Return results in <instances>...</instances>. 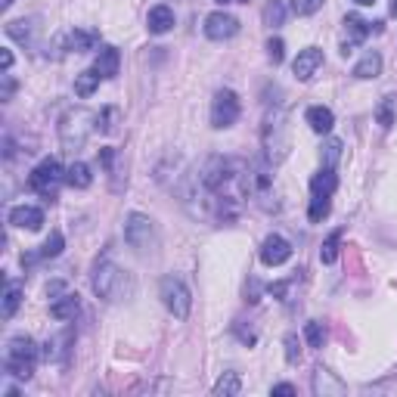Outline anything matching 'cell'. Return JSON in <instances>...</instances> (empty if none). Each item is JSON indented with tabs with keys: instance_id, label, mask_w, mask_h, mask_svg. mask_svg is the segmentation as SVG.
Instances as JSON below:
<instances>
[{
	"instance_id": "obj_45",
	"label": "cell",
	"mask_w": 397,
	"mask_h": 397,
	"mask_svg": "<svg viewBox=\"0 0 397 397\" xmlns=\"http://www.w3.org/2000/svg\"><path fill=\"white\" fill-rule=\"evenodd\" d=\"M354 4H360V6H372L375 0H354Z\"/></svg>"
},
{
	"instance_id": "obj_16",
	"label": "cell",
	"mask_w": 397,
	"mask_h": 397,
	"mask_svg": "<svg viewBox=\"0 0 397 397\" xmlns=\"http://www.w3.org/2000/svg\"><path fill=\"white\" fill-rule=\"evenodd\" d=\"M146 28H149V34H168L171 28H174V10L165 4L153 6L146 16Z\"/></svg>"
},
{
	"instance_id": "obj_11",
	"label": "cell",
	"mask_w": 397,
	"mask_h": 397,
	"mask_svg": "<svg viewBox=\"0 0 397 397\" xmlns=\"http://www.w3.org/2000/svg\"><path fill=\"white\" fill-rule=\"evenodd\" d=\"M320 69H323V50L320 47L301 50V53L295 56V62H292V71H295L298 81H310V78H314Z\"/></svg>"
},
{
	"instance_id": "obj_13",
	"label": "cell",
	"mask_w": 397,
	"mask_h": 397,
	"mask_svg": "<svg viewBox=\"0 0 397 397\" xmlns=\"http://www.w3.org/2000/svg\"><path fill=\"white\" fill-rule=\"evenodd\" d=\"M71 344H75V329L69 326V329H62L60 335H53L44 344V360H47V363H66Z\"/></svg>"
},
{
	"instance_id": "obj_17",
	"label": "cell",
	"mask_w": 397,
	"mask_h": 397,
	"mask_svg": "<svg viewBox=\"0 0 397 397\" xmlns=\"http://www.w3.org/2000/svg\"><path fill=\"white\" fill-rule=\"evenodd\" d=\"M344 32H348V44H363L372 32H382V28L379 22H366V19L351 13V16H344Z\"/></svg>"
},
{
	"instance_id": "obj_47",
	"label": "cell",
	"mask_w": 397,
	"mask_h": 397,
	"mask_svg": "<svg viewBox=\"0 0 397 397\" xmlns=\"http://www.w3.org/2000/svg\"><path fill=\"white\" fill-rule=\"evenodd\" d=\"M218 4H236V0H218Z\"/></svg>"
},
{
	"instance_id": "obj_43",
	"label": "cell",
	"mask_w": 397,
	"mask_h": 397,
	"mask_svg": "<svg viewBox=\"0 0 397 397\" xmlns=\"http://www.w3.org/2000/svg\"><path fill=\"white\" fill-rule=\"evenodd\" d=\"M13 90H16V84H13V78L4 71V99H10V97H13Z\"/></svg>"
},
{
	"instance_id": "obj_9",
	"label": "cell",
	"mask_w": 397,
	"mask_h": 397,
	"mask_svg": "<svg viewBox=\"0 0 397 397\" xmlns=\"http://www.w3.org/2000/svg\"><path fill=\"white\" fill-rule=\"evenodd\" d=\"M239 34V19L236 16H230V13H208L205 16V38H211V41H230V38H236Z\"/></svg>"
},
{
	"instance_id": "obj_48",
	"label": "cell",
	"mask_w": 397,
	"mask_h": 397,
	"mask_svg": "<svg viewBox=\"0 0 397 397\" xmlns=\"http://www.w3.org/2000/svg\"><path fill=\"white\" fill-rule=\"evenodd\" d=\"M236 4H249V0H236Z\"/></svg>"
},
{
	"instance_id": "obj_22",
	"label": "cell",
	"mask_w": 397,
	"mask_h": 397,
	"mask_svg": "<svg viewBox=\"0 0 397 397\" xmlns=\"http://www.w3.org/2000/svg\"><path fill=\"white\" fill-rule=\"evenodd\" d=\"M382 71V56L375 53V50H370V53H363V60L354 66V78L357 81H372V78H379Z\"/></svg>"
},
{
	"instance_id": "obj_46",
	"label": "cell",
	"mask_w": 397,
	"mask_h": 397,
	"mask_svg": "<svg viewBox=\"0 0 397 397\" xmlns=\"http://www.w3.org/2000/svg\"><path fill=\"white\" fill-rule=\"evenodd\" d=\"M388 10H391V16H397V0H391V6H388Z\"/></svg>"
},
{
	"instance_id": "obj_25",
	"label": "cell",
	"mask_w": 397,
	"mask_h": 397,
	"mask_svg": "<svg viewBox=\"0 0 397 397\" xmlns=\"http://www.w3.org/2000/svg\"><path fill=\"white\" fill-rule=\"evenodd\" d=\"M19 305H22V286L19 283H10L4 292V305H0V314H4V320H10V316H16Z\"/></svg>"
},
{
	"instance_id": "obj_32",
	"label": "cell",
	"mask_w": 397,
	"mask_h": 397,
	"mask_svg": "<svg viewBox=\"0 0 397 397\" xmlns=\"http://www.w3.org/2000/svg\"><path fill=\"white\" fill-rule=\"evenodd\" d=\"M329 208H332L329 196H314V199H310V208H307V221L310 223H320L329 214Z\"/></svg>"
},
{
	"instance_id": "obj_40",
	"label": "cell",
	"mask_w": 397,
	"mask_h": 397,
	"mask_svg": "<svg viewBox=\"0 0 397 397\" xmlns=\"http://www.w3.org/2000/svg\"><path fill=\"white\" fill-rule=\"evenodd\" d=\"M69 288H66V283H60V279H56V283H50L47 286V295H50V301H56L60 298V295H66Z\"/></svg>"
},
{
	"instance_id": "obj_28",
	"label": "cell",
	"mask_w": 397,
	"mask_h": 397,
	"mask_svg": "<svg viewBox=\"0 0 397 397\" xmlns=\"http://www.w3.org/2000/svg\"><path fill=\"white\" fill-rule=\"evenodd\" d=\"M118 121H121V112L115 109V106H106L103 112H97V131L99 134H115V127H118Z\"/></svg>"
},
{
	"instance_id": "obj_26",
	"label": "cell",
	"mask_w": 397,
	"mask_h": 397,
	"mask_svg": "<svg viewBox=\"0 0 397 397\" xmlns=\"http://www.w3.org/2000/svg\"><path fill=\"white\" fill-rule=\"evenodd\" d=\"M394 118H397V97H385L379 106H375V121H379L385 131H391Z\"/></svg>"
},
{
	"instance_id": "obj_6",
	"label": "cell",
	"mask_w": 397,
	"mask_h": 397,
	"mask_svg": "<svg viewBox=\"0 0 397 397\" xmlns=\"http://www.w3.org/2000/svg\"><path fill=\"white\" fill-rule=\"evenodd\" d=\"M125 242L131 245L134 251H140V255H146V251L155 249V223L146 218V214L134 211L127 214L125 221Z\"/></svg>"
},
{
	"instance_id": "obj_1",
	"label": "cell",
	"mask_w": 397,
	"mask_h": 397,
	"mask_svg": "<svg viewBox=\"0 0 397 397\" xmlns=\"http://www.w3.org/2000/svg\"><path fill=\"white\" fill-rule=\"evenodd\" d=\"M261 146H264V158L270 165H279L292 149V140H288V115L283 106H273L264 115L261 125Z\"/></svg>"
},
{
	"instance_id": "obj_20",
	"label": "cell",
	"mask_w": 397,
	"mask_h": 397,
	"mask_svg": "<svg viewBox=\"0 0 397 397\" xmlns=\"http://www.w3.org/2000/svg\"><path fill=\"white\" fill-rule=\"evenodd\" d=\"M305 118L314 134H329L332 125H335V115H332V109H326V106H310Z\"/></svg>"
},
{
	"instance_id": "obj_42",
	"label": "cell",
	"mask_w": 397,
	"mask_h": 397,
	"mask_svg": "<svg viewBox=\"0 0 397 397\" xmlns=\"http://www.w3.org/2000/svg\"><path fill=\"white\" fill-rule=\"evenodd\" d=\"M10 66H13V53H10V50H0V69H4V71H10Z\"/></svg>"
},
{
	"instance_id": "obj_14",
	"label": "cell",
	"mask_w": 397,
	"mask_h": 397,
	"mask_svg": "<svg viewBox=\"0 0 397 397\" xmlns=\"http://www.w3.org/2000/svg\"><path fill=\"white\" fill-rule=\"evenodd\" d=\"M10 223L19 230H41L44 227V211L34 205H16L10 208Z\"/></svg>"
},
{
	"instance_id": "obj_19",
	"label": "cell",
	"mask_w": 397,
	"mask_h": 397,
	"mask_svg": "<svg viewBox=\"0 0 397 397\" xmlns=\"http://www.w3.org/2000/svg\"><path fill=\"white\" fill-rule=\"evenodd\" d=\"M118 66H121V53L115 47H99L97 50V62H93V69H97L103 78H115L118 75Z\"/></svg>"
},
{
	"instance_id": "obj_27",
	"label": "cell",
	"mask_w": 397,
	"mask_h": 397,
	"mask_svg": "<svg viewBox=\"0 0 397 397\" xmlns=\"http://www.w3.org/2000/svg\"><path fill=\"white\" fill-rule=\"evenodd\" d=\"M242 391V382H239V372H223L214 385V397H233Z\"/></svg>"
},
{
	"instance_id": "obj_15",
	"label": "cell",
	"mask_w": 397,
	"mask_h": 397,
	"mask_svg": "<svg viewBox=\"0 0 397 397\" xmlns=\"http://www.w3.org/2000/svg\"><path fill=\"white\" fill-rule=\"evenodd\" d=\"M62 41H66V50H71V53H90L99 44V34L93 28H71Z\"/></svg>"
},
{
	"instance_id": "obj_35",
	"label": "cell",
	"mask_w": 397,
	"mask_h": 397,
	"mask_svg": "<svg viewBox=\"0 0 397 397\" xmlns=\"http://www.w3.org/2000/svg\"><path fill=\"white\" fill-rule=\"evenodd\" d=\"M305 338L310 348H323V342H326V329H323V323H307L305 326Z\"/></svg>"
},
{
	"instance_id": "obj_4",
	"label": "cell",
	"mask_w": 397,
	"mask_h": 397,
	"mask_svg": "<svg viewBox=\"0 0 397 397\" xmlns=\"http://www.w3.org/2000/svg\"><path fill=\"white\" fill-rule=\"evenodd\" d=\"M62 180H66V174H62V165L56 162V158H44V162H41L38 168L28 174V186H32V190L38 193L41 199L53 202L56 193H60Z\"/></svg>"
},
{
	"instance_id": "obj_39",
	"label": "cell",
	"mask_w": 397,
	"mask_h": 397,
	"mask_svg": "<svg viewBox=\"0 0 397 397\" xmlns=\"http://www.w3.org/2000/svg\"><path fill=\"white\" fill-rule=\"evenodd\" d=\"M245 295H249L245 301H251V305H258V301H261V283H258L255 277H249V283H245Z\"/></svg>"
},
{
	"instance_id": "obj_5",
	"label": "cell",
	"mask_w": 397,
	"mask_h": 397,
	"mask_svg": "<svg viewBox=\"0 0 397 397\" xmlns=\"http://www.w3.org/2000/svg\"><path fill=\"white\" fill-rule=\"evenodd\" d=\"M158 295H162V305L174 314V320H186V316H190L193 298H190V288L183 286V279L162 277V283H158Z\"/></svg>"
},
{
	"instance_id": "obj_2",
	"label": "cell",
	"mask_w": 397,
	"mask_h": 397,
	"mask_svg": "<svg viewBox=\"0 0 397 397\" xmlns=\"http://www.w3.org/2000/svg\"><path fill=\"white\" fill-rule=\"evenodd\" d=\"M38 354H41L38 344L28 335H13L4 351V370L10 372L13 379L28 382L34 375V366H38Z\"/></svg>"
},
{
	"instance_id": "obj_8",
	"label": "cell",
	"mask_w": 397,
	"mask_h": 397,
	"mask_svg": "<svg viewBox=\"0 0 397 397\" xmlns=\"http://www.w3.org/2000/svg\"><path fill=\"white\" fill-rule=\"evenodd\" d=\"M236 118H239V97L230 88L218 90L214 93V103H211V127L227 131V127L236 125Z\"/></svg>"
},
{
	"instance_id": "obj_7",
	"label": "cell",
	"mask_w": 397,
	"mask_h": 397,
	"mask_svg": "<svg viewBox=\"0 0 397 397\" xmlns=\"http://www.w3.org/2000/svg\"><path fill=\"white\" fill-rule=\"evenodd\" d=\"M93 292H97V298L103 301H115L121 292V283H125V277H121V270L115 267L109 258H103V261H97L93 267Z\"/></svg>"
},
{
	"instance_id": "obj_10",
	"label": "cell",
	"mask_w": 397,
	"mask_h": 397,
	"mask_svg": "<svg viewBox=\"0 0 397 397\" xmlns=\"http://www.w3.org/2000/svg\"><path fill=\"white\" fill-rule=\"evenodd\" d=\"M310 388H314L316 397H342V394H348V385H344L335 372H329L326 366H316L314 370V382H310Z\"/></svg>"
},
{
	"instance_id": "obj_36",
	"label": "cell",
	"mask_w": 397,
	"mask_h": 397,
	"mask_svg": "<svg viewBox=\"0 0 397 397\" xmlns=\"http://www.w3.org/2000/svg\"><path fill=\"white\" fill-rule=\"evenodd\" d=\"M267 60L273 62V66H279V62L286 60V44L279 38H270L267 41Z\"/></svg>"
},
{
	"instance_id": "obj_31",
	"label": "cell",
	"mask_w": 397,
	"mask_h": 397,
	"mask_svg": "<svg viewBox=\"0 0 397 397\" xmlns=\"http://www.w3.org/2000/svg\"><path fill=\"white\" fill-rule=\"evenodd\" d=\"M32 32H34V25H32V22H25V19L6 22V34H10L13 41H19V44H32Z\"/></svg>"
},
{
	"instance_id": "obj_29",
	"label": "cell",
	"mask_w": 397,
	"mask_h": 397,
	"mask_svg": "<svg viewBox=\"0 0 397 397\" xmlns=\"http://www.w3.org/2000/svg\"><path fill=\"white\" fill-rule=\"evenodd\" d=\"M286 22V6H283V0H267V6H264V25L267 28H279Z\"/></svg>"
},
{
	"instance_id": "obj_3",
	"label": "cell",
	"mask_w": 397,
	"mask_h": 397,
	"mask_svg": "<svg viewBox=\"0 0 397 397\" xmlns=\"http://www.w3.org/2000/svg\"><path fill=\"white\" fill-rule=\"evenodd\" d=\"M97 115L88 112V109H69L66 115L60 118V143L66 153L75 155L78 149H84V143H88L90 131H97Z\"/></svg>"
},
{
	"instance_id": "obj_24",
	"label": "cell",
	"mask_w": 397,
	"mask_h": 397,
	"mask_svg": "<svg viewBox=\"0 0 397 397\" xmlns=\"http://www.w3.org/2000/svg\"><path fill=\"white\" fill-rule=\"evenodd\" d=\"M99 81H103V75H99L97 69H88V71H81V75H75V93L81 99H88L93 90L99 88Z\"/></svg>"
},
{
	"instance_id": "obj_34",
	"label": "cell",
	"mask_w": 397,
	"mask_h": 397,
	"mask_svg": "<svg viewBox=\"0 0 397 397\" xmlns=\"http://www.w3.org/2000/svg\"><path fill=\"white\" fill-rule=\"evenodd\" d=\"M323 168H335L338 165V158H342V140H335V137H332V140H326V146H323Z\"/></svg>"
},
{
	"instance_id": "obj_33",
	"label": "cell",
	"mask_w": 397,
	"mask_h": 397,
	"mask_svg": "<svg viewBox=\"0 0 397 397\" xmlns=\"http://www.w3.org/2000/svg\"><path fill=\"white\" fill-rule=\"evenodd\" d=\"M338 242H342V230H335V233H332L329 239L323 242V249H320V261H323V264H335V258H338Z\"/></svg>"
},
{
	"instance_id": "obj_21",
	"label": "cell",
	"mask_w": 397,
	"mask_h": 397,
	"mask_svg": "<svg viewBox=\"0 0 397 397\" xmlns=\"http://www.w3.org/2000/svg\"><path fill=\"white\" fill-rule=\"evenodd\" d=\"M338 190V177H335V168H320L314 174V180H310V193L314 196H329Z\"/></svg>"
},
{
	"instance_id": "obj_30",
	"label": "cell",
	"mask_w": 397,
	"mask_h": 397,
	"mask_svg": "<svg viewBox=\"0 0 397 397\" xmlns=\"http://www.w3.org/2000/svg\"><path fill=\"white\" fill-rule=\"evenodd\" d=\"M62 249H66V236H62L60 230H53V233L47 236V242L41 245L38 258H60V255H62Z\"/></svg>"
},
{
	"instance_id": "obj_44",
	"label": "cell",
	"mask_w": 397,
	"mask_h": 397,
	"mask_svg": "<svg viewBox=\"0 0 397 397\" xmlns=\"http://www.w3.org/2000/svg\"><path fill=\"white\" fill-rule=\"evenodd\" d=\"M13 4H16V0H0V6H4V10H10Z\"/></svg>"
},
{
	"instance_id": "obj_23",
	"label": "cell",
	"mask_w": 397,
	"mask_h": 397,
	"mask_svg": "<svg viewBox=\"0 0 397 397\" xmlns=\"http://www.w3.org/2000/svg\"><path fill=\"white\" fill-rule=\"evenodd\" d=\"M66 183L71 186V190H88V186L93 183L90 168H88L84 162H71L69 171H66Z\"/></svg>"
},
{
	"instance_id": "obj_38",
	"label": "cell",
	"mask_w": 397,
	"mask_h": 397,
	"mask_svg": "<svg viewBox=\"0 0 397 397\" xmlns=\"http://www.w3.org/2000/svg\"><path fill=\"white\" fill-rule=\"evenodd\" d=\"M323 6V0H292V10L298 13V16H310V13H316Z\"/></svg>"
},
{
	"instance_id": "obj_18",
	"label": "cell",
	"mask_w": 397,
	"mask_h": 397,
	"mask_svg": "<svg viewBox=\"0 0 397 397\" xmlns=\"http://www.w3.org/2000/svg\"><path fill=\"white\" fill-rule=\"evenodd\" d=\"M78 307H81V301H78V295L75 292H66V295H60L56 301H50V316L53 320H75V314H78Z\"/></svg>"
},
{
	"instance_id": "obj_37",
	"label": "cell",
	"mask_w": 397,
	"mask_h": 397,
	"mask_svg": "<svg viewBox=\"0 0 397 397\" xmlns=\"http://www.w3.org/2000/svg\"><path fill=\"white\" fill-rule=\"evenodd\" d=\"M286 360H288V363H298V360H301V342H298L295 332H288V335H286Z\"/></svg>"
},
{
	"instance_id": "obj_41",
	"label": "cell",
	"mask_w": 397,
	"mask_h": 397,
	"mask_svg": "<svg viewBox=\"0 0 397 397\" xmlns=\"http://www.w3.org/2000/svg\"><path fill=\"white\" fill-rule=\"evenodd\" d=\"M273 394H277V397H292L295 385H288V382H283V385H273Z\"/></svg>"
},
{
	"instance_id": "obj_12",
	"label": "cell",
	"mask_w": 397,
	"mask_h": 397,
	"mask_svg": "<svg viewBox=\"0 0 397 397\" xmlns=\"http://www.w3.org/2000/svg\"><path fill=\"white\" fill-rule=\"evenodd\" d=\"M288 258H292V245H288L279 233H270L261 242V261L267 267H279V264H286Z\"/></svg>"
}]
</instances>
